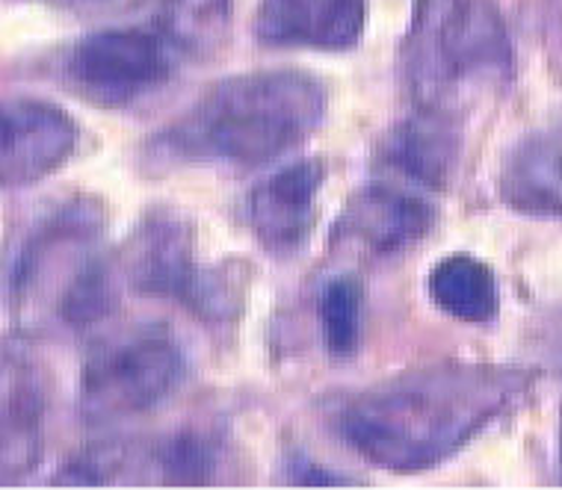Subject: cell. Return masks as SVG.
<instances>
[{"instance_id": "cell-1", "label": "cell", "mask_w": 562, "mask_h": 490, "mask_svg": "<svg viewBox=\"0 0 562 490\" xmlns=\"http://www.w3.org/2000/svg\"><path fill=\"white\" fill-rule=\"evenodd\" d=\"M527 375L488 364H441L403 375L340 411L344 441L385 470L445 461L524 394Z\"/></svg>"}, {"instance_id": "cell-2", "label": "cell", "mask_w": 562, "mask_h": 490, "mask_svg": "<svg viewBox=\"0 0 562 490\" xmlns=\"http://www.w3.org/2000/svg\"><path fill=\"white\" fill-rule=\"evenodd\" d=\"M403 75L420 113L456 122L513 78V42L492 0H417Z\"/></svg>"}, {"instance_id": "cell-3", "label": "cell", "mask_w": 562, "mask_h": 490, "mask_svg": "<svg viewBox=\"0 0 562 490\" xmlns=\"http://www.w3.org/2000/svg\"><path fill=\"white\" fill-rule=\"evenodd\" d=\"M326 113V92L302 71H261L220 83L166 143L181 157L261 166L300 145Z\"/></svg>"}, {"instance_id": "cell-4", "label": "cell", "mask_w": 562, "mask_h": 490, "mask_svg": "<svg viewBox=\"0 0 562 490\" xmlns=\"http://www.w3.org/2000/svg\"><path fill=\"white\" fill-rule=\"evenodd\" d=\"M95 204L71 202L42 221L12 272L15 310L27 319H54L87 328L108 317L113 287L101 251Z\"/></svg>"}, {"instance_id": "cell-5", "label": "cell", "mask_w": 562, "mask_h": 490, "mask_svg": "<svg viewBox=\"0 0 562 490\" xmlns=\"http://www.w3.org/2000/svg\"><path fill=\"white\" fill-rule=\"evenodd\" d=\"M184 373V357L160 328L136 331L98 352L83 369L80 411L92 423H116L164 402Z\"/></svg>"}, {"instance_id": "cell-6", "label": "cell", "mask_w": 562, "mask_h": 490, "mask_svg": "<svg viewBox=\"0 0 562 490\" xmlns=\"http://www.w3.org/2000/svg\"><path fill=\"white\" fill-rule=\"evenodd\" d=\"M175 57L157 30H98L68 57V78L101 104H125L172 75Z\"/></svg>"}, {"instance_id": "cell-7", "label": "cell", "mask_w": 562, "mask_h": 490, "mask_svg": "<svg viewBox=\"0 0 562 490\" xmlns=\"http://www.w3.org/2000/svg\"><path fill=\"white\" fill-rule=\"evenodd\" d=\"M78 143V127L66 110L12 98L0 101V186H27L66 163Z\"/></svg>"}, {"instance_id": "cell-8", "label": "cell", "mask_w": 562, "mask_h": 490, "mask_svg": "<svg viewBox=\"0 0 562 490\" xmlns=\"http://www.w3.org/2000/svg\"><path fill=\"white\" fill-rule=\"evenodd\" d=\"M323 181L326 169L321 160H300L255 186L246 216L263 249L272 254H291L308 240Z\"/></svg>"}, {"instance_id": "cell-9", "label": "cell", "mask_w": 562, "mask_h": 490, "mask_svg": "<svg viewBox=\"0 0 562 490\" xmlns=\"http://www.w3.org/2000/svg\"><path fill=\"white\" fill-rule=\"evenodd\" d=\"M364 0H261L255 33L281 48L344 50L361 39Z\"/></svg>"}, {"instance_id": "cell-10", "label": "cell", "mask_w": 562, "mask_h": 490, "mask_svg": "<svg viewBox=\"0 0 562 490\" xmlns=\"http://www.w3.org/2000/svg\"><path fill=\"white\" fill-rule=\"evenodd\" d=\"M45 385L27 357L0 346V481L33 470L42 452Z\"/></svg>"}, {"instance_id": "cell-11", "label": "cell", "mask_w": 562, "mask_h": 490, "mask_svg": "<svg viewBox=\"0 0 562 490\" xmlns=\"http://www.w3.org/2000/svg\"><path fill=\"white\" fill-rule=\"evenodd\" d=\"M125 266L127 278L139 293L178 296L184 305L202 278V270H195L193 263L190 231L178 216L148 219L127 246Z\"/></svg>"}, {"instance_id": "cell-12", "label": "cell", "mask_w": 562, "mask_h": 490, "mask_svg": "<svg viewBox=\"0 0 562 490\" xmlns=\"http://www.w3.org/2000/svg\"><path fill=\"white\" fill-rule=\"evenodd\" d=\"M436 210L427 198L400 193L397 186H370L349 202L340 231L373 254H391L427 237Z\"/></svg>"}, {"instance_id": "cell-13", "label": "cell", "mask_w": 562, "mask_h": 490, "mask_svg": "<svg viewBox=\"0 0 562 490\" xmlns=\"http://www.w3.org/2000/svg\"><path fill=\"white\" fill-rule=\"evenodd\" d=\"M501 195L518 213L562 219V127L515 145L501 174Z\"/></svg>"}, {"instance_id": "cell-14", "label": "cell", "mask_w": 562, "mask_h": 490, "mask_svg": "<svg viewBox=\"0 0 562 490\" xmlns=\"http://www.w3.org/2000/svg\"><path fill=\"white\" fill-rule=\"evenodd\" d=\"M459 157V136L450 118L420 113L397 125L382 145V160L403 178L445 190Z\"/></svg>"}, {"instance_id": "cell-15", "label": "cell", "mask_w": 562, "mask_h": 490, "mask_svg": "<svg viewBox=\"0 0 562 490\" xmlns=\"http://www.w3.org/2000/svg\"><path fill=\"white\" fill-rule=\"evenodd\" d=\"M232 27V0H164L155 30L178 59H211Z\"/></svg>"}, {"instance_id": "cell-16", "label": "cell", "mask_w": 562, "mask_h": 490, "mask_svg": "<svg viewBox=\"0 0 562 490\" xmlns=\"http://www.w3.org/2000/svg\"><path fill=\"white\" fill-rule=\"evenodd\" d=\"M429 296L462 322H488L501 308L495 272L471 254H453L429 272Z\"/></svg>"}, {"instance_id": "cell-17", "label": "cell", "mask_w": 562, "mask_h": 490, "mask_svg": "<svg viewBox=\"0 0 562 490\" xmlns=\"http://www.w3.org/2000/svg\"><path fill=\"white\" fill-rule=\"evenodd\" d=\"M361 301H364L361 284L349 275L335 278L323 293V334H326L331 355H352L359 346Z\"/></svg>"}, {"instance_id": "cell-18", "label": "cell", "mask_w": 562, "mask_h": 490, "mask_svg": "<svg viewBox=\"0 0 562 490\" xmlns=\"http://www.w3.org/2000/svg\"><path fill=\"white\" fill-rule=\"evenodd\" d=\"M54 3H66V7H78V3H92V0H54Z\"/></svg>"}, {"instance_id": "cell-19", "label": "cell", "mask_w": 562, "mask_h": 490, "mask_svg": "<svg viewBox=\"0 0 562 490\" xmlns=\"http://www.w3.org/2000/svg\"><path fill=\"white\" fill-rule=\"evenodd\" d=\"M560 467H562V420H560Z\"/></svg>"}]
</instances>
